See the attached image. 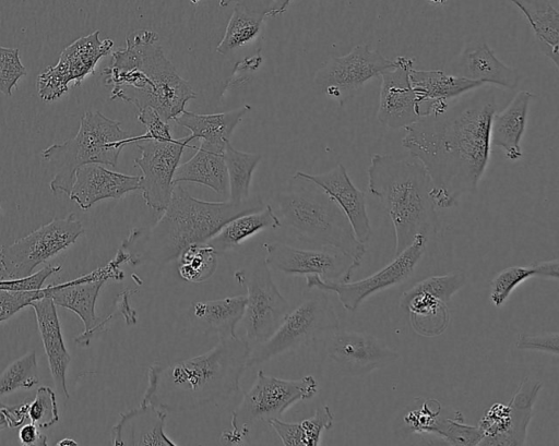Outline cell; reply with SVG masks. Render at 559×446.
<instances>
[{
    "label": "cell",
    "mask_w": 559,
    "mask_h": 446,
    "mask_svg": "<svg viewBox=\"0 0 559 446\" xmlns=\"http://www.w3.org/2000/svg\"><path fill=\"white\" fill-rule=\"evenodd\" d=\"M497 111L495 91L483 85L432 108L405 128L402 146L432 182L439 208L456 206L477 190L490 159V125Z\"/></svg>",
    "instance_id": "cell-1"
},
{
    "label": "cell",
    "mask_w": 559,
    "mask_h": 446,
    "mask_svg": "<svg viewBox=\"0 0 559 446\" xmlns=\"http://www.w3.org/2000/svg\"><path fill=\"white\" fill-rule=\"evenodd\" d=\"M250 347L238 336L219 338L209 351L171 363H153L140 405L167 412L191 411L235 396Z\"/></svg>",
    "instance_id": "cell-2"
},
{
    "label": "cell",
    "mask_w": 559,
    "mask_h": 446,
    "mask_svg": "<svg viewBox=\"0 0 559 446\" xmlns=\"http://www.w3.org/2000/svg\"><path fill=\"white\" fill-rule=\"evenodd\" d=\"M264 206L258 195L241 202H206L176 184L159 219L150 229H133L120 250L132 266L143 263L164 266L177 260L188 246L206 243L231 219Z\"/></svg>",
    "instance_id": "cell-3"
},
{
    "label": "cell",
    "mask_w": 559,
    "mask_h": 446,
    "mask_svg": "<svg viewBox=\"0 0 559 446\" xmlns=\"http://www.w3.org/2000/svg\"><path fill=\"white\" fill-rule=\"evenodd\" d=\"M110 98L134 105L138 110L150 106L166 121L174 120L186 104L197 97L191 85L177 72L150 29L132 32L126 47L112 52L111 64L104 69Z\"/></svg>",
    "instance_id": "cell-4"
},
{
    "label": "cell",
    "mask_w": 559,
    "mask_h": 446,
    "mask_svg": "<svg viewBox=\"0 0 559 446\" xmlns=\"http://www.w3.org/2000/svg\"><path fill=\"white\" fill-rule=\"evenodd\" d=\"M369 192L386 210L394 229V255L423 234L429 239L437 231L432 182L424 166L415 160L374 154L367 169Z\"/></svg>",
    "instance_id": "cell-5"
},
{
    "label": "cell",
    "mask_w": 559,
    "mask_h": 446,
    "mask_svg": "<svg viewBox=\"0 0 559 446\" xmlns=\"http://www.w3.org/2000/svg\"><path fill=\"white\" fill-rule=\"evenodd\" d=\"M272 206L280 221L299 241L314 249H333L361 262L366 244L359 242L338 205L299 172L280 189Z\"/></svg>",
    "instance_id": "cell-6"
},
{
    "label": "cell",
    "mask_w": 559,
    "mask_h": 446,
    "mask_svg": "<svg viewBox=\"0 0 559 446\" xmlns=\"http://www.w3.org/2000/svg\"><path fill=\"white\" fill-rule=\"evenodd\" d=\"M143 140V135L130 136L120 122L99 111H86L81 118L76 135L63 143L43 149L41 157L52 164L53 178L49 188L53 194H70L76 169L86 164L116 167L124 146Z\"/></svg>",
    "instance_id": "cell-7"
},
{
    "label": "cell",
    "mask_w": 559,
    "mask_h": 446,
    "mask_svg": "<svg viewBox=\"0 0 559 446\" xmlns=\"http://www.w3.org/2000/svg\"><path fill=\"white\" fill-rule=\"evenodd\" d=\"M318 390L319 384L312 375L284 379L259 370L251 387L231 412L230 431L242 444H248L254 424L281 419L287 409L311 399Z\"/></svg>",
    "instance_id": "cell-8"
},
{
    "label": "cell",
    "mask_w": 559,
    "mask_h": 446,
    "mask_svg": "<svg viewBox=\"0 0 559 446\" xmlns=\"http://www.w3.org/2000/svg\"><path fill=\"white\" fill-rule=\"evenodd\" d=\"M333 303L325 294H314L290 310L274 334L250 349L248 367L270 361L322 338L338 327Z\"/></svg>",
    "instance_id": "cell-9"
},
{
    "label": "cell",
    "mask_w": 559,
    "mask_h": 446,
    "mask_svg": "<svg viewBox=\"0 0 559 446\" xmlns=\"http://www.w3.org/2000/svg\"><path fill=\"white\" fill-rule=\"evenodd\" d=\"M234 278L247 291L241 321L251 349L274 334L292 308L277 289L264 258L251 260L234 273Z\"/></svg>",
    "instance_id": "cell-10"
},
{
    "label": "cell",
    "mask_w": 559,
    "mask_h": 446,
    "mask_svg": "<svg viewBox=\"0 0 559 446\" xmlns=\"http://www.w3.org/2000/svg\"><path fill=\"white\" fill-rule=\"evenodd\" d=\"M84 233L82 222L70 214L55 218L27 236L0 248L2 279L25 277L40 264L55 257Z\"/></svg>",
    "instance_id": "cell-11"
},
{
    "label": "cell",
    "mask_w": 559,
    "mask_h": 446,
    "mask_svg": "<svg viewBox=\"0 0 559 446\" xmlns=\"http://www.w3.org/2000/svg\"><path fill=\"white\" fill-rule=\"evenodd\" d=\"M428 238L419 234L400 254L370 276L357 281H326L317 275L306 276L309 289L333 292L343 308L355 312L372 294L406 281L425 254Z\"/></svg>",
    "instance_id": "cell-12"
},
{
    "label": "cell",
    "mask_w": 559,
    "mask_h": 446,
    "mask_svg": "<svg viewBox=\"0 0 559 446\" xmlns=\"http://www.w3.org/2000/svg\"><path fill=\"white\" fill-rule=\"evenodd\" d=\"M127 255L118 250L116 257L106 266L95 269L79 278L59 284L49 285L44 288L45 294L49 296L56 305L74 312L83 322L84 332L74 339L81 347L90 345L92 337L102 332L105 325L112 318L110 314L102 321L97 317L95 306L98 293L108 279L122 280L123 272L119 265L127 262Z\"/></svg>",
    "instance_id": "cell-13"
},
{
    "label": "cell",
    "mask_w": 559,
    "mask_h": 446,
    "mask_svg": "<svg viewBox=\"0 0 559 446\" xmlns=\"http://www.w3.org/2000/svg\"><path fill=\"white\" fill-rule=\"evenodd\" d=\"M191 135L181 138L138 141L141 156L134 160L142 172L140 191L145 204L155 212H163L171 197L174 176L179 166L183 150L198 148L190 145Z\"/></svg>",
    "instance_id": "cell-14"
},
{
    "label": "cell",
    "mask_w": 559,
    "mask_h": 446,
    "mask_svg": "<svg viewBox=\"0 0 559 446\" xmlns=\"http://www.w3.org/2000/svg\"><path fill=\"white\" fill-rule=\"evenodd\" d=\"M395 64L368 45H356L348 53L330 58L316 73L314 84L328 97L343 105L366 83Z\"/></svg>",
    "instance_id": "cell-15"
},
{
    "label": "cell",
    "mask_w": 559,
    "mask_h": 446,
    "mask_svg": "<svg viewBox=\"0 0 559 446\" xmlns=\"http://www.w3.org/2000/svg\"><path fill=\"white\" fill-rule=\"evenodd\" d=\"M112 47L111 39H99V31L73 41L62 50L56 65L47 67L38 75L36 86L40 98L45 101H53L69 91L71 82L74 86L81 85Z\"/></svg>",
    "instance_id": "cell-16"
},
{
    "label": "cell",
    "mask_w": 559,
    "mask_h": 446,
    "mask_svg": "<svg viewBox=\"0 0 559 446\" xmlns=\"http://www.w3.org/2000/svg\"><path fill=\"white\" fill-rule=\"evenodd\" d=\"M270 268L286 275H317L326 281H349L361 262L333 249L305 250L273 241L263 243Z\"/></svg>",
    "instance_id": "cell-17"
},
{
    "label": "cell",
    "mask_w": 559,
    "mask_h": 446,
    "mask_svg": "<svg viewBox=\"0 0 559 446\" xmlns=\"http://www.w3.org/2000/svg\"><path fill=\"white\" fill-rule=\"evenodd\" d=\"M326 357L342 374L361 377L395 362L400 354L382 339L365 332L336 327L323 338Z\"/></svg>",
    "instance_id": "cell-18"
},
{
    "label": "cell",
    "mask_w": 559,
    "mask_h": 446,
    "mask_svg": "<svg viewBox=\"0 0 559 446\" xmlns=\"http://www.w3.org/2000/svg\"><path fill=\"white\" fill-rule=\"evenodd\" d=\"M394 67L381 74L379 122L390 129H405L420 118L416 95L411 82L414 59L399 56Z\"/></svg>",
    "instance_id": "cell-19"
},
{
    "label": "cell",
    "mask_w": 559,
    "mask_h": 446,
    "mask_svg": "<svg viewBox=\"0 0 559 446\" xmlns=\"http://www.w3.org/2000/svg\"><path fill=\"white\" fill-rule=\"evenodd\" d=\"M449 72L471 81L513 91L520 82L518 70L502 62L481 37L471 39L450 63Z\"/></svg>",
    "instance_id": "cell-20"
},
{
    "label": "cell",
    "mask_w": 559,
    "mask_h": 446,
    "mask_svg": "<svg viewBox=\"0 0 559 446\" xmlns=\"http://www.w3.org/2000/svg\"><path fill=\"white\" fill-rule=\"evenodd\" d=\"M298 172L326 192L347 217L357 240L367 244L372 236V229L366 195L352 182L346 168L337 164L332 169L318 174Z\"/></svg>",
    "instance_id": "cell-21"
},
{
    "label": "cell",
    "mask_w": 559,
    "mask_h": 446,
    "mask_svg": "<svg viewBox=\"0 0 559 446\" xmlns=\"http://www.w3.org/2000/svg\"><path fill=\"white\" fill-rule=\"evenodd\" d=\"M140 176L112 171L100 164H86L76 169L69 197L87 210L99 201L120 200L140 190Z\"/></svg>",
    "instance_id": "cell-22"
},
{
    "label": "cell",
    "mask_w": 559,
    "mask_h": 446,
    "mask_svg": "<svg viewBox=\"0 0 559 446\" xmlns=\"http://www.w3.org/2000/svg\"><path fill=\"white\" fill-rule=\"evenodd\" d=\"M168 412L151 405L120 413L111 429L112 445L177 446L165 432Z\"/></svg>",
    "instance_id": "cell-23"
},
{
    "label": "cell",
    "mask_w": 559,
    "mask_h": 446,
    "mask_svg": "<svg viewBox=\"0 0 559 446\" xmlns=\"http://www.w3.org/2000/svg\"><path fill=\"white\" fill-rule=\"evenodd\" d=\"M29 306L35 312L55 386L59 393L69 398L66 374L71 362V355L63 341L56 304L49 296L45 294L31 302Z\"/></svg>",
    "instance_id": "cell-24"
},
{
    "label": "cell",
    "mask_w": 559,
    "mask_h": 446,
    "mask_svg": "<svg viewBox=\"0 0 559 446\" xmlns=\"http://www.w3.org/2000/svg\"><path fill=\"white\" fill-rule=\"evenodd\" d=\"M250 109L249 105H245L229 111L212 114H200L183 110L174 120L177 124L188 129L193 140L200 141V148L223 154L235 129Z\"/></svg>",
    "instance_id": "cell-25"
},
{
    "label": "cell",
    "mask_w": 559,
    "mask_h": 446,
    "mask_svg": "<svg viewBox=\"0 0 559 446\" xmlns=\"http://www.w3.org/2000/svg\"><path fill=\"white\" fill-rule=\"evenodd\" d=\"M535 95L528 91H520L509 105L496 111L490 125V144L504 152L511 161L523 156L521 142L525 132L530 104Z\"/></svg>",
    "instance_id": "cell-26"
},
{
    "label": "cell",
    "mask_w": 559,
    "mask_h": 446,
    "mask_svg": "<svg viewBox=\"0 0 559 446\" xmlns=\"http://www.w3.org/2000/svg\"><path fill=\"white\" fill-rule=\"evenodd\" d=\"M246 308V296L226 297L218 300L195 301L189 314L195 326L218 338L236 337V327L241 322Z\"/></svg>",
    "instance_id": "cell-27"
},
{
    "label": "cell",
    "mask_w": 559,
    "mask_h": 446,
    "mask_svg": "<svg viewBox=\"0 0 559 446\" xmlns=\"http://www.w3.org/2000/svg\"><path fill=\"white\" fill-rule=\"evenodd\" d=\"M411 82L419 108L449 101L479 86L486 85L442 70H411Z\"/></svg>",
    "instance_id": "cell-28"
},
{
    "label": "cell",
    "mask_w": 559,
    "mask_h": 446,
    "mask_svg": "<svg viewBox=\"0 0 559 446\" xmlns=\"http://www.w3.org/2000/svg\"><path fill=\"white\" fill-rule=\"evenodd\" d=\"M527 20L543 55L559 68V12L550 0H510Z\"/></svg>",
    "instance_id": "cell-29"
},
{
    "label": "cell",
    "mask_w": 559,
    "mask_h": 446,
    "mask_svg": "<svg viewBox=\"0 0 559 446\" xmlns=\"http://www.w3.org/2000/svg\"><path fill=\"white\" fill-rule=\"evenodd\" d=\"M280 228V221L272 206L266 204L261 210L240 215L226 225L206 243L217 254L236 250L247 239L265 229Z\"/></svg>",
    "instance_id": "cell-30"
},
{
    "label": "cell",
    "mask_w": 559,
    "mask_h": 446,
    "mask_svg": "<svg viewBox=\"0 0 559 446\" xmlns=\"http://www.w3.org/2000/svg\"><path fill=\"white\" fill-rule=\"evenodd\" d=\"M400 305L409 313L413 328L423 336H438L449 325L447 303L424 291L406 290L401 296Z\"/></svg>",
    "instance_id": "cell-31"
},
{
    "label": "cell",
    "mask_w": 559,
    "mask_h": 446,
    "mask_svg": "<svg viewBox=\"0 0 559 446\" xmlns=\"http://www.w3.org/2000/svg\"><path fill=\"white\" fill-rule=\"evenodd\" d=\"M174 182H193L205 185L219 195L228 194L224 155L198 147L197 153L188 161L177 167Z\"/></svg>",
    "instance_id": "cell-32"
},
{
    "label": "cell",
    "mask_w": 559,
    "mask_h": 446,
    "mask_svg": "<svg viewBox=\"0 0 559 446\" xmlns=\"http://www.w3.org/2000/svg\"><path fill=\"white\" fill-rule=\"evenodd\" d=\"M543 384L530 377L523 378L509 400L510 421L507 432L499 439L500 446L524 445L527 427L533 417V407Z\"/></svg>",
    "instance_id": "cell-33"
},
{
    "label": "cell",
    "mask_w": 559,
    "mask_h": 446,
    "mask_svg": "<svg viewBox=\"0 0 559 446\" xmlns=\"http://www.w3.org/2000/svg\"><path fill=\"white\" fill-rule=\"evenodd\" d=\"M265 16L235 4L216 52L231 58L253 44L261 34Z\"/></svg>",
    "instance_id": "cell-34"
},
{
    "label": "cell",
    "mask_w": 559,
    "mask_h": 446,
    "mask_svg": "<svg viewBox=\"0 0 559 446\" xmlns=\"http://www.w3.org/2000/svg\"><path fill=\"white\" fill-rule=\"evenodd\" d=\"M223 155L228 174L229 200L233 202L247 200L250 196L252 174L261 160V155L238 150L230 142L226 144Z\"/></svg>",
    "instance_id": "cell-35"
},
{
    "label": "cell",
    "mask_w": 559,
    "mask_h": 446,
    "mask_svg": "<svg viewBox=\"0 0 559 446\" xmlns=\"http://www.w3.org/2000/svg\"><path fill=\"white\" fill-rule=\"evenodd\" d=\"M217 253L207 243L192 244L179 255L178 275L189 282H203L210 279L217 268Z\"/></svg>",
    "instance_id": "cell-36"
},
{
    "label": "cell",
    "mask_w": 559,
    "mask_h": 446,
    "mask_svg": "<svg viewBox=\"0 0 559 446\" xmlns=\"http://www.w3.org/2000/svg\"><path fill=\"white\" fill-rule=\"evenodd\" d=\"M441 413L436 417L432 423L426 429L425 433L439 436L448 445H479L484 434L478 426L464 423L463 415L460 411L453 412V415L445 417Z\"/></svg>",
    "instance_id": "cell-37"
},
{
    "label": "cell",
    "mask_w": 559,
    "mask_h": 446,
    "mask_svg": "<svg viewBox=\"0 0 559 446\" xmlns=\"http://www.w3.org/2000/svg\"><path fill=\"white\" fill-rule=\"evenodd\" d=\"M38 383L37 359L29 351L14 360L0 374V398L20 388H31Z\"/></svg>",
    "instance_id": "cell-38"
},
{
    "label": "cell",
    "mask_w": 559,
    "mask_h": 446,
    "mask_svg": "<svg viewBox=\"0 0 559 446\" xmlns=\"http://www.w3.org/2000/svg\"><path fill=\"white\" fill-rule=\"evenodd\" d=\"M532 277H535L533 264L501 269L490 281V301L496 308L502 306L515 288Z\"/></svg>",
    "instance_id": "cell-39"
},
{
    "label": "cell",
    "mask_w": 559,
    "mask_h": 446,
    "mask_svg": "<svg viewBox=\"0 0 559 446\" xmlns=\"http://www.w3.org/2000/svg\"><path fill=\"white\" fill-rule=\"evenodd\" d=\"M465 284V273L463 270H455L425 278L412 288L418 291H424L448 303L453 294L463 288Z\"/></svg>",
    "instance_id": "cell-40"
},
{
    "label": "cell",
    "mask_w": 559,
    "mask_h": 446,
    "mask_svg": "<svg viewBox=\"0 0 559 446\" xmlns=\"http://www.w3.org/2000/svg\"><path fill=\"white\" fill-rule=\"evenodd\" d=\"M28 419L39 429H48L59 421L56 394L48 386H40L28 405Z\"/></svg>",
    "instance_id": "cell-41"
},
{
    "label": "cell",
    "mask_w": 559,
    "mask_h": 446,
    "mask_svg": "<svg viewBox=\"0 0 559 446\" xmlns=\"http://www.w3.org/2000/svg\"><path fill=\"white\" fill-rule=\"evenodd\" d=\"M26 75L17 48L0 46V92L11 97L21 77Z\"/></svg>",
    "instance_id": "cell-42"
},
{
    "label": "cell",
    "mask_w": 559,
    "mask_h": 446,
    "mask_svg": "<svg viewBox=\"0 0 559 446\" xmlns=\"http://www.w3.org/2000/svg\"><path fill=\"white\" fill-rule=\"evenodd\" d=\"M415 402L416 406L412 407L403 415V421L411 432L420 434L425 433L426 429L442 412L443 408L436 399H424L420 402Z\"/></svg>",
    "instance_id": "cell-43"
},
{
    "label": "cell",
    "mask_w": 559,
    "mask_h": 446,
    "mask_svg": "<svg viewBox=\"0 0 559 446\" xmlns=\"http://www.w3.org/2000/svg\"><path fill=\"white\" fill-rule=\"evenodd\" d=\"M333 421V412L329 406L323 405L316 409L311 418L299 422L304 446L320 445L322 433L332 427Z\"/></svg>",
    "instance_id": "cell-44"
},
{
    "label": "cell",
    "mask_w": 559,
    "mask_h": 446,
    "mask_svg": "<svg viewBox=\"0 0 559 446\" xmlns=\"http://www.w3.org/2000/svg\"><path fill=\"white\" fill-rule=\"evenodd\" d=\"M0 279H2L1 276ZM44 296V288L37 291H9L0 289V323Z\"/></svg>",
    "instance_id": "cell-45"
},
{
    "label": "cell",
    "mask_w": 559,
    "mask_h": 446,
    "mask_svg": "<svg viewBox=\"0 0 559 446\" xmlns=\"http://www.w3.org/2000/svg\"><path fill=\"white\" fill-rule=\"evenodd\" d=\"M61 266L47 265L36 273L14 279H0V289L9 291H37L48 277L58 273Z\"/></svg>",
    "instance_id": "cell-46"
},
{
    "label": "cell",
    "mask_w": 559,
    "mask_h": 446,
    "mask_svg": "<svg viewBox=\"0 0 559 446\" xmlns=\"http://www.w3.org/2000/svg\"><path fill=\"white\" fill-rule=\"evenodd\" d=\"M138 120L145 126L146 130L143 133V140L174 138L171 135L170 124H168V121L163 119V117L154 108L146 106L139 109Z\"/></svg>",
    "instance_id": "cell-47"
},
{
    "label": "cell",
    "mask_w": 559,
    "mask_h": 446,
    "mask_svg": "<svg viewBox=\"0 0 559 446\" xmlns=\"http://www.w3.org/2000/svg\"><path fill=\"white\" fill-rule=\"evenodd\" d=\"M520 350L540 351L549 354H559V333L520 334L516 343Z\"/></svg>",
    "instance_id": "cell-48"
},
{
    "label": "cell",
    "mask_w": 559,
    "mask_h": 446,
    "mask_svg": "<svg viewBox=\"0 0 559 446\" xmlns=\"http://www.w3.org/2000/svg\"><path fill=\"white\" fill-rule=\"evenodd\" d=\"M290 1L292 0H218V4L219 7H228L230 3L240 4L265 17H272L284 13Z\"/></svg>",
    "instance_id": "cell-49"
},
{
    "label": "cell",
    "mask_w": 559,
    "mask_h": 446,
    "mask_svg": "<svg viewBox=\"0 0 559 446\" xmlns=\"http://www.w3.org/2000/svg\"><path fill=\"white\" fill-rule=\"evenodd\" d=\"M28 405L29 402L25 401L20 405L15 406H3L2 407V413L4 415V419L7 421V425L9 427H19L23 425L25 418L28 417Z\"/></svg>",
    "instance_id": "cell-50"
},
{
    "label": "cell",
    "mask_w": 559,
    "mask_h": 446,
    "mask_svg": "<svg viewBox=\"0 0 559 446\" xmlns=\"http://www.w3.org/2000/svg\"><path fill=\"white\" fill-rule=\"evenodd\" d=\"M19 438L23 445H47V437L34 423L23 424L19 431Z\"/></svg>",
    "instance_id": "cell-51"
},
{
    "label": "cell",
    "mask_w": 559,
    "mask_h": 446,
    "mask_svg": "<svg viewBox=\"0 0 559 446\" xmlns=\"http://www.w3.org/2000/svg\"><path fill=\"white\" fill-rule=\"evenodd\" d=\"M535 268V277L543 279L558 280L559 278V260H548L533 264Z\"/></svg>",
    "instance_id": "cell-52"
},
{
    "label": "cell",
    "mask_w": 559,
    "mask_h": 446,
    "mask_svg": "<svg viewBox=\"0 0 559 446\" xmlns=\"http://www.w3.org/2000/svg\"><path fill=\"white\" fill-rule=\"evenodd\" d=\"M58 446L79 445L74 439L66 437L57 443Z\"/></svg>",
    "instance_id": "cell-53"
},
{
    "label": "cell",
    "mask_w": 559,
    "mask_h": 446,
    "mask_svg": "<svg viewBox=\"0 0 559 446\" xmlns=\"http://www.w3.org/2000/svg\"><path fill=\"white\" fill-rule=\"evenodd\" d=\"M3 406H4V405L1 402V398H0V430H2V429H4V427H7V426H8V425H7V421H5V419H4V415H3V413H2V407H3Z\"/></svg>",
    "instance_id": "cell-54"
},
{
    "label": "cell",
    "mask_w": 559,
    "mask_h": 446,
    "mask_svg": "<svg viewBox=\"0 0 559 446\" xmlns=\"http://www.w3.org/2000/svg\"><path fill=\"white\" fill-rule=\"evenodd\" d=\"M0 210H1V206H0Z\"/></svg>",
    "instance_id": "cell-55"
}]
</instances>
